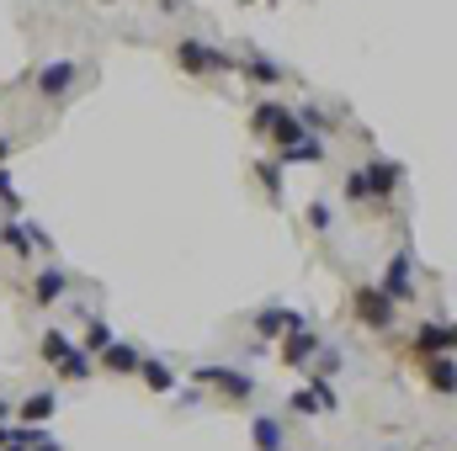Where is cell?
Wrapping results in <instances>:
<instances>
[{
	"label": "cell",
	"mask_w": 457,
	"mask_h": 451,
	"mask_svg": "<svg viewBox=\"0 0 457 451\" xmlns=\"http://www.w3.org/2000/svg\"><path fill=\"white\" fill-rule=\"evenodd\" d=\"M361 181H367V197H372V202H388V197L399 192V181H404V165H399V160L372 154V160L361 165Z\"/></svg>",
	"instance_id": "obj_5"
},
{
	"label": "cell",
	"mask_w": 457,
	"mask_h": 451,
	"mask_svg": "<svg viewBox=\"0 0 457 451\" xmlns=\"http://www.w3.org/2000/svg\"><path fill=\"white\" fill-rule=\"evenodd\" d=\"M250 330L261 340H282L287 330H309V324H303V314H293V308H261V314L250 319Z\"/></svg>",
	"instance_id": "obj_9"
},
{
	"label": "cell",
	"mask_w": 457,
	"mask_h": 451,
	"mask_svg": "<svg viewBox=\"0 0 457 451\" xmlns=\"http://www.w3.org/2000/svg\"><path fill=\"white\" fill-rule=\"evenodd\" d=\"M70 287H75V276H70L64 266H43V271L32 276V303H37V308H54V303L70 298Z\"/></svg>",
	"instance_id": "obj_7"
},
{
	"label": "cell",
	"mask_w": 457,
	"mask_h": 451,
	"mask_svg": "<svg viewBox=\"0 0 457 451\" xmlns=\"http://www.w3.org/2000/svg\"><path fill=\"white\" fill-rule=\"evenodd\" d=\"M426 382H431V393L453 398V356H436V361H426Z\"/></svg>",
	"instance_id": "obj_21"
},
{
	"label": "cell",
	"mask_w": 457,
	"mask_h": 451,
	"mask_svg": "<svg viewBox=\"0 0 457 451\" xmlns=\"http://www.w3.org/2000/svg\"><path fill=\"white\" fill-rule=\"evenodd\" d=\"M112 324H107V319H96V314H91V319H86V335L75 340V350H86V356H102V350H107V345H112Z\"/></svg>",
	"instance_id": "obj_17"
},
{
	"label": "cell",
	"mask_w": 457,
	"mask_h": 451,
	"mask_svg": "<svg viewBox=\"0 0 457 451\" xmlns=\"http://www.w3.org/2000/svg\"><path fill=\"white\" fill-rule=\"evenodd\" d=\"M54 372H59L64 382H86V377H91L96 366H91V356H86V350H70V356H64V361L54 366Z\"/></svg>",
	"instance_id": "obj_23"
},
{
	"label": "cell",
	"mask_w": 457,
	"mask_h": 451,
	"mask_svg": "<svg viewBox=\"0 0 457 451\" xmlns=\"http://www.w3.org/2000/svg\"><path fill=\"white\" fill-rule=\"evenodd\" d=\"M345 202H367V181H361V170L345 176Z\"/></svg>",
	"instance_id": "obj_27"
},
{
	"label": "cell",
	"mask_w": 457,
	"mask_h": 451,
	"mask_svg": "<svg viewBox=\"0 0 457 451\" xmlns=\"http://www.w3.org/2000/svg\"><path fill=\"white\" fill-rule=\"evenodd\" d=\"M176 64H181L187 75H224V70H234V59H228L224 48H213V43H203V37H181V43H176Z\"/></svg>",
	"instance_id": "obj_3"
},
{
	"label": "cell",
	"mask_w": 457,
	"mask_h": 451,
	"mask_svg": "<svg viewBox=\"0 0 457 451\" xmlns=\"http://www.w3.org/2000/svg\"><path fill=\"white\" fill-rule=\"evenodd\" d=\"M282 340H287V345H282V366H293V372L320 356V335H314V330H287Z\"/></svg>",
	"instance_id": "obj_13"
},
{
	"label": "cell",
	"mask_w": 457,
	"mask_h": 451,
	"mask_svg": "<svg viewBox=\"0 0 457 451\" xmlns=\"http://www.w3.org/2000/svg\"><path fill=\"white\" fill-rule=\"evenodd\" d=\"M0 451H27V447H0Z\"/></svg>",
	"instance_id": "obj_31"
},
{
	"label": "cell",
	"mask_w": 457,
	"mask_h": 451,
	"mask_svg": "<svg viewBox=\"0 0 457 451\" xmlns=\"http://www.w3.org/2000/svg\"><path fill=\"white\" fill-rule=\"evenodd\" d=\"M138 356H144V350H138V340H112V345L96 356V366H102V372H112V377H133V372H138Z\"/></svg>",
	"instance_id": "obj_11"
},
{
	"label": "cell",
	"mask_w": 457,
	"mask_h": 451,
	"mask_svg": "<svg viewBox=\"0 0 457 451\" xmlns=\"http://www.w3.org/2000/svg\"><path fill=\"white\" fill-rule=\"evenodd\" d=\"M75 80H80V64H75V59H48V64L32 75V91H37L43 102H59V96H70Z\"/></svg>",
	"instance_id": "obj_4"
},
{
	"label": "cell",
	"mask_w": 457,
	"mask_h": 451,
	"mask_svg": "<svg viewBox=\"0 0 457 451\" xmlns=\"http://www.w3.org/2000/svg\"><path fill=\"white\" fill-rule=\"evenodd\" d=\"M5 436H11V425H0V447H5Z\"/></svg>",
	"instance_id": "obj_30"
},
{
	"label": "cell",
	"mask_w": 457,
	"mask_h": 451,
	"mask_svg": "<svg viewBox=\"0 0 457 451\" xmlns=\"http://www.w3.org/2000/svg\"><path fill=\"white\" fill-rule=\"evenodd\" d=\"M250 170H255V181L266 186V197H271V202H282V165H277V160H255Z\"/></svg>",
	"instance_id": "obj_22"
},
{
	"label": "cell",
	"mask_w": 457,
	"mask_h": 451,
	"mask_svg": "<svg viewBox=\"0 0 457 451\" xmlns=\"http://www.w3.org/2000/svg\"><path fill=\"white\" fill-rule=\"evenodd\" d=\"M32 451H64V447L59 441H43V447H32Z\"/></svg>",
	"instance_id": "obj_29"
},
{
	"label": "cell",
	"mask_w": 457,
	"mask_h": 451,
	"mask_svg": "<svg viewBox=\"0 0 457 451\" xmlns=\"http://www.w3.org/2000/svg\"><path fill=\"white\" fill-rule=\"evenodd\" d=\"M351 314H356L367 330H388V324H394V303H388L378 287H361V292L351 298Z\"/></svg>",
	"instance_id": "obj_8"
},
{
	"label": "cell",
	"mask_w": 457,
	"mask_h": 451,
	"mask_svg": "<svg viewBox=\"0 0 457 451\" xmlns=\"http://www.w3.org/2000/svg\"><path fill=\"white\" fill-rule=\"evenodd\" d=\"M16 414H21V425H43V420H54V414H59V393H54V388H43V393H27Z\"/></svg>",
	"instance_id": "obj_14"
},
{
	"label": "cell",
	"mask_w": 457,
	"mask_h": 451,
	"mask_svg": "<svg viewBox=\"0 0 457 451\" xmlns=\"http://www.w3.org/2000/svg\"><path fill=\"white\" fill-rule=\"evenodd\" d=\"M250 441H255V451H287V430H282V420L255 414L250 420Z\"/></svg>",
	"instance_id": "obj_15"
},
{
	"label": "cell",
	"mask_w": 457,
	"mask_h": 451,
	"mask_svg": "<svg viewBox=\"0 0 457 451\" xmlns=\"http://www.w3.org/2000/svg\"><path fill=\"white\" fill-rule=\"evenodd\" d=\"M330 224H336L330 202H309V228H314V234H330Z\"/></svg>",
	"instance_id": "obj_25"
},
{
	"label": "cell",
	"mask_w": 457,
	"mask_h": 451,
	"mask_svg": "<svg viewBox=\"0 0 457 451\" xmlns=\"http://www.w3.org/2000/svg\"><path fill=\"white\" fill-rule=\"evenodd\" d=\"M287 409H293V414H303V420H314V414H320V404H314V393H309V388H298V393L287 398Z\"/></svg>",
	"instance_id": "obj_26"
},
{
	"label": "cell",
	"mask_w": 457,
	"mask_h": 451,
	"mask_svg": "<svg viewBox=\"0 0 457 451\" xmlns=\"http://www.w3.org/2000/svg\"><path fill=\"white\" fill-rule=\"evenodd\" d=\"M5 160H11V138H0V165H5Z\"/></svg>",
	"instance_id": "obj_28"
},
{
	"label": "cell",
	"mask_w": 457,
	"mask_h": 451,
	"mask_svg": "<svg viewBox=\"0 0 457 451\" xmlns=\"http://www.w3.org/2000/svg\"><path fill=\"white\" fill-rule=\"evenodd\" d=\"M192 382H197V388H208V393H219L224 404H250V398H255V388H261L250 372H239V366H213V361H208V366H197V372H192Z\"/></svg>",
	"instance_id": "obj_1"
},
{
	"label": "cell",
	"mask_w": 457,
	"mask_h": 451,
	"mask_svg": "<svg viewBox=\"0 0 457 451\" xmlns=\"http://www.w3.org/2000/svg\"><path fill=\"white\" fill-rule=\"evenodd\" d=\"M70 350H75V340L64 335V330H59V324H54V330H43V335H37V356H43V361H48V366H59V361H64V356H70Z\"/></svg>",
	"instance_id": "obj_18"
},
{
	"label": "cell",
	"mask_w": 457,
	"mask_h": 451,
	"mask_svg": "<svg viewBox=\"0 0 457 451\" xmlns=\"http://www.w3.org/2000/svg\"><path fill=\"white\" fill-rule=\"evenodd\" d=\"M250 127L261 133V138H271L277 149H293V144H303L309 133L298 127V112H287L282 102H261L255 112H250Z\"/></svg>",
	"instance_id": "obj_2"
},
{
	"label": "cell",
	"mask_w": 457,
	"mask_h": 451,
	"mask_svg": "<svg viewBox=\"0 0 457 451\" xmlns=\"http://www.w3.org/2000/svg\"><path fill=\"white\" fill-rule=\"evenodd\" d=\"M394 308L399 303H415V260H410V250H399L394 260H388V271H383V287H378Z\"/></svg>",
	"instance_id": "obj_6"
},
{
	"label": "cell",
	"mask_w": 457,
	"mask_h": 451,
	"mask_svg": "<svg viewBox=\"0 0 457 451\" xmlns=\"http://www.w3.org/2000/svg\"><path fill=\"white\" fill-rule=\"evenodd\" d=\"M0 208H5L11 218H21V192L11 186V170H5V165H0Z\"/></svg>",
	"instance_id": "obj_24"
},
{
	"label": "cell",
	"mask_w": 457,
	"mask_h": 451,
	"mask_svg": "<svg viewBox=\"0 0 457 451\" xmlns=\"http://www.w3.org/2000/svg\"><path fill=\"white\" fill-rule=\"evenodd\" d=\"M149 393H176V372H170V361H160V356H138V372H133Z\"/></svg>",
	"instance_id": "obj_12"
},
{
	"label": "cell",
	"mask_w": 457,
	"mask_h": 451,
	"mask_svg": "<svg viewBox=\"0 0 457 451\" xmlns=\"http://www.w3.org/2000/svg\"><path fill=\"white\" fill-rule=\"evenodd\" d=\"M0 244L11 250V260H32V255H37V250H32V234H27L21 218H5V224H0Z\"/></svg>",
	"instance_id": "obj_16"
},
{
	"label": "cell",
	"mask_w": 457,
	"mask_h": 451,
	"mask_svg": "<svg viewBox=\"0 0 457 451\" xmlns=\"http://www.w3.org/2000/svg\"><path fill=\"white\" fill-rule=\"evenodd\" d=\"M102 5H117V0H102Z\"/></svg>",
	"instance_id": "obj_32"
},
{
	"label": "cell",
	"mask_w": 457,
	"mask_h": 451,
	"mask_svg": "<svg viewBox=\"0 0 457 451\" xmlns=\"http://www.w3.org/2000/svg\"><path fill=\"white\" fill-rule=\"evenodd\" d=\"M320 160H325V138H303V144L277 154V165H320Z\"/></svg>",
	"instance_id": "obj_20"
},
{
	"label": "cell",
	"mask_w": 457,
	"mask_h": 451,
	"mask_svg": "<svg viewBox=\"0 0 457 451\" xmlns=\"http://www.w3.org/2000/svg\"><path fill=\"white\" fill-rule=\"evenodd\" d=\"M239 70H245V80H255V86H277V80H282V64H271L266 53H245Z\"/></svg>",
	"instance_id": "obj_19"
},
{
	"label": "cell",
	"mask_w": 457,
	"mask_h": 451,
	"mask_svg": "<svg viewBox=\"0 0 457 451\" xmlns=\"http://www.w3.org/2000/svg\"><path fill=\"white\" fill-rule=\"evenodd\" d=\"M410 345H415V356H426V361L453 356V324H447V319H442V324L431 319V324H420V330H415V340H410Z\"/></svg>",
	"instance_id": "obj_10"
}]
</instances>
